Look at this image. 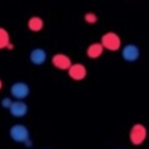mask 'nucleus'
Instances as JSON below:
<instances>
[{
	"label": "nucleus",
	"instance_id": "nucleus-13",
	"mask_svg": "<svg viewBox=\"0 0 149 149\" xmlns=\"http://www.w3.org/2000/svg\"><path fill=\"white\" fill-rule=\"evenodd\" d=\"M84 20L88 24H95L98 21V16L94 12H88L84 15Z\"/></svg>",
	"mask_w": 149,
	"mask_h": 149
},
{
	"label": "nucleus",
	"instance_id": "nucleus-9",
	"mask_svg": "<svg viewBox=\"0 0 149 149\" xmlns=\"http://www.w3.org/2000/svg\"><path fill=\"white\" fill-rule=\"evenodd\" d=\"M29 59L33 63L34 65H42L45 64V62L47 60V52L43 49H34L31 50L30 55H29Z\"/></svg>",
	"mask_w": 149,
	"mask_h": 149
},
{
	"label": "nucleus",
	"instance_id": "nucleus-1",
	"mask_svg": "<svg viewBox=\"0 0 149 149\" xmlns=\"http://www.w3.org/2000/svg\"><path fill=\"white\" fill-rule=\"evenodd\" d=\"M101 43L105 47V50H109V51H119L122 49V39L120 37L118 36L114 31H107L102 36L101 38Z\"/></svg>",
	"mask_w": 149,
	"mask_h": 149
},
{
	"label": "nucleus",
	"instance_id": "nucleus-6",
	"mask_svg": "<svg viewBox=\"0 0 149 149\" xmlns=\"http://www.w3.org/2000/svg\"><path fill=\"white\" fill-rule=\"evenodd\" d=\"M67 72H68V76L72 80H74V81H82L88 74L86 67L84 64H81V63H72Z\"/></svg>",
	"mask_w": 149,
	"mask_h": 149
},
{
	"label": "nucleus",
	"instance_id": "nucleus-7",
	"mask_svg": "<svg viewBox=\"0 0 149 149\" xmlns=\"http://www.w3.org/2000/svg\"><path fill=\"white\" fill-rule=\"evenodd\" d=\"M51 62H52V65H54L56 70H60V71H68V68L72 64L71 58L65 54H62V52L55 54L54 56H52Z\"/></svg>",
	"mask_w": 149,
	"mask_h": 149
},
{
	"label": "nucleus",
	"instance_id": "nucleus-15",
	"mask_svg": "<svg viewBox=\"0 0 149 149\" xmlns=\"http://www.w3.org/2000/svg\"><path fill=\"white\" fill-rule=\"evenodd\" d=\"M3 89V81H1V79H0V90Z\"/></svg>",
	"mask_w": 149,
	"mask_h": 149
},
{
	"label": "nucleus",
	"instance_id": "nucleus-4",
	"mask_svg": "<svg viewBox=\"0 0 149 149\" xmlns=\"http://www.w3.org/2000/svg\"><path fill=\"white\" fill-rule=\"evenodd\" d=\"M10 94L16 100H25L30 94V86L26 82L17 81L10 86Z\"/></svg>",
	"mask_w": 149,
	"mask_h": 149
},
{
	"label": "nucleus",
	"instance_id": "nucleus-8",
	"mask_svg": "<svg viewBox=\"0 0 149 149\" xmlns=\"http://www.w3.org/2000/svg\"><path fill=\"white\" fill-rule=\"evenodd\" d=\"M28 110H29L28 105H26L22 100L13 101L10 107H9L10 115L15 116V118H22V116H25L26 114H28Z\"/></svg>",
	"mask_w": 149,
	"mask_h": 149
},
{
	"label": "nucleus",
	"instance_id": "nucleus-3",
	"mask_svg": "<svg viewBox=\"0 0 149 149\" xmlns=\"http://www.w3.org/2000/svg\"><path fill=\"white\" fill-rule=\"evenodd\" d=\"M9 136L13 141L21 143V144H24L26 140L30 139V134H29L28 127L24 126V124H20V123L13 124V126L10 127L9 128Z\"/></svg>",
	"mask_w": 149,
	"mask_h": 149
},
{
	"label": "nucleus",
	"instance_id": "nucleus-5",
	"mask_svg": "<svg viewBox=\"0 0 149 149\" xmlns=\"http://www.w3.org/2000/svg\"><path fill=\"white\" fill-rule=\"evenodd\" d=\"M122 58L128 63H134L136 62L140 58V49L139 46L134 43H128L124 47H122Z\"/></svg>",
	"mask_w": 149,
	"mask_h": 149
},
{
	"label": "nucleus",
	"instance_id": "nucleus-2",
	"mask_svg": "<svg viewBox=\"0 0 149 149\" xmlns=\"http://www.w3.org/2000/svg\"><path fill=\"white\" fill-rule=\"evenodd\" d=\"M147 136H148V131L144 124L136 123L130 130V141L134 145H136V147L144 144V141L147 140Z\"/></svg>",
	"mask_w": 149,
	"mask_h": 149
},
{
	"label": "nucleus",
	"instance_id": "nucleus-10",
	"mask_svg": "<svg viewBox=\"0 0 149 149\" xmlns=\"http://www.w3.org/2000/svg\"><path fill=\"white\" fill-rule=\"evenodd\" d=\"M103 50H105V47L102 46L101 42H94V43L88 46L86 55H88V58H90V59H98V58L103 54Z\"/></svg>",
	"mask_w": 149,
	"mask_h": 149
},
{
	"label": "nucleus",
	"instance_id": "nucleus-12",
	"mask_svg": "<svg viewBox=\"0 0 149 149\" xmlns=\"http://www.w3.org/2000/svg\"><path fill=\"white\" fill-rule=\"evenodd\" d=\"M9 42H10L9 33H8L4 28H0V50L7 49V46H8Z\"/></svg>",
	"mask_w": 149,
	"mask_h": 149
},
{
	"label": "nucleus",
	"instance_id": "nucleus-11",
	"mask_svg": "<svg viewBox=\"0 0 149 149\" xmlns=\"http://www.w3.org/2000/svg\"><path fill=\"white\" fill-rule=\"evenodd\" d=\"M43 26H45L43 20H42L41 17H38V16H33V17H30L28 20V29L34 31V33L41 31L42 29H43Z\"/></svg>",
	"mask_w": 149,
	"mask_h": 149
},
{
	"label": "nucleus",
	"instance_id": "nucleus-14",
	"mask_svg": "<svg viewBox=\"0 0 149 149\" xmlns=\"http://www.w3.org/2000/svg\"><path fill=\"white\" fill-rule=\"evenodd\" d=\"M12 102L13 101L10 100V98H8V97H5V98H3L1 100V107H4V109H7V110H9V107H10V105H12Z\"/></svg>",
	"mask_w": 149,
	"mask_h": 149
}]
</instances>
